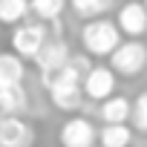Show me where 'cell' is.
<instances>
[{"mask_svg":"<svg viewBox=\"0 0 147 147\" xmlns=\"http://www.w3.org/2000/svg\"><path fill=\"white\" fill-rule=\"evenodd\" d=\"M26 110H29V95L23 84L0 90V115H23Z\"/></svg>","mask_w":147,"mask_h":147,"instance_id":"obj_12","label":"cell"},{"mask_svg":"<svg viewBox=\"0 0 147 147\" xmlns=\"http://www.w3.org/2000/svg\"><path fill=\"white\" fill-rule=\"evenodd\" d=\"M29 12H32V0H0V23L3 26L26 23Z\"/></svg>","mask_w":147,"mask_h":147,"instance_id":"obj_14","label":"cell"},{"mask_svg":"<svg viewBox=\"0 0 147 147\" xmlns=\"http://www.w3.org/2000/svg\"><path fill=\"white\" fill-rule=\"evenodd\" d=\"M26 78V63L15 52H0V90L6 87H20Z\"/></svg>","mask_w":147,"mask_h":147,"instance_id":"obj_10","label":"cell"},{"mask_svg":"<svg viewBox=\"0 0 147 147\" xmlns=\"http://www.w3.org/2000/svg\"><path fill=\"white\" fill-rule=\"evenodd\" d=\"M115 23L121 29V35H127L130 40H138L141 35H147V9L141 0H130L124 3L115 15Z\"/></svg>","mask_w":147,"mask_h":147,"instance_id":"obj_8","label":"cell"},{"mask_svg":"<svg viewBox=\"0 0 147 147\" xmlns=\"http://www.w3.org/2000/svg\"><path fill=\"white\" fill-rule=\"evenodd\" d=\"M115 6V0H69V9L84 20H98Z\"/></svg>","mask_w":147,"mask_h":147,"instance_id":"obj_15","label":"cell"},{"mask_svg":"<svg viewBox=\"0 0 147 147\" xmlns=\"http://www.w3.org/2000/svg\"><path fill=\"white\" fill-rule=\"evenodd\" d=\"M84 95L90 101H98V104L113 98L115 95V72L110 66H92L90 75L84 78Z\"/></svg>","mask_w":147,"mask_h":147,"instance_id":"obj_9","label":"cell"},{"mask_svg":"<svg viewBox=\"0 0 147 147\" xmlns=\"http://www.w3.org/2000/svg\"><path fill=\"white\" fill-rule=\"evenodd\" d=\"M66 9V0H32V15L40 23H58Z\"/></svg>","mask_w":147,"mask_h":147,"instance_id":"obj_16","label":"cell"},{"mask_svg":"<svg viewBox=\"0 0 147 147\" xmlns=\"http://www.w3.org/2000/svg\"><path fill=\"white\" fill-rule=\"evenodd\" d=\"M130 127L136 133H147V90L136 95V104H133V118H130Z\"/></svg>","mask_w":147,"mask_h":147,"instance_id":"obj_17","label":"cell"},{"mask_svg":"<svg viewBox=\"0 0 147 147\" xmlns=\"http://www.w3.org/2000/svg\"><path fill=\"white\" fill-rule=\"evenodd\" d=\"M133 127L130 124H104L98 130V144L101 147H130L133 144Z\"/></svg>","mask_w":147,"mask_h":147,"instance_id":"obj_13","label":"cell"},{"mask_svg":"<svg viewBox=\"0 0 147 147\" xmlns=\"http://www.w3.org/2000/svg\"><path fill=\"white\" fill-rule=\"evenodd\" d=\"M46 40H49V29L40 20H26L12 29V52L20 55L23 61H35L46 46Z\"/></svg>","mask_w":147,"mask_h":147,"instance_id":"obj_3","label":"cell"},{"mask_svg":"<svg viewBox=\"0 0 147 147\" xmlns=\"http://www.w3.org/2000/svg\"><path fill=\"white\" fill-rule=\"evenodd\" d=\"M144 66H147V43H141V40H124L110 55V69L115 75L136 78L144 72Z\"/></svg>","mask_w":147,"mask_h":147,"instance_id":"obj_4","label":"cell"},{"mask_svg":"<svg viewBox=\"0 0 147 147\" xmlns=\"http://www.w3.org/2000/svg\"><path fill=\"white\" fill-rule=\"evenodd\" d=\"M40 81H43V87L49 92V101L58 110H63V113L81 110L87 95H84V75L78 69H72L66 63L61 72H55V75H49V78H40Z\"/></svg>","mask_w":147,"mask_h":147,"instance_id":"obj_1","label":"cell"},{"mask_svg":"<svg viewBox=\"0 0 147 147\" xmlns=\"http://www.w3.org/2000/svg\"><path fill=\"white\" fill-rule=\"evenodd\" d=\"M72 61V52H69V43L63 38H49L46 46L40 49V55L35 58V66L40 72V78H49L55 72H61L66 63Z\"/></svg>","mask_w":147,"mask_h":147,"instance_id":"obj_6","label":"cell"},{"mask_svg":"<svg viewBox=\"0 0 147 147\" xmlns=\"http://www.w3.org/2000/svg\"><path fill=\"white\" fill-rule=\"evenodd\" d=\"M141 3H144V9H147V0H141Z\"/></svg>","mask_w":147,"mask_h":147,"instance_id":"obj_18","label":"cell"},{"mask_svg":"<svg viewBox=\"0 0 147 147\" xmlns=\"http://www.w3.org/2000/svg\"><path fill=\"white\" fill-rule=\"evenodd\" d=\"M121 29L118 23L98 18V20H87L81 26V46L90 58H110L118 46H121Z\"/></svg>","mask_w":147,"mask_h":147,"instance_id":"obj_2","label":"cell"},{"mask_svg":"<svg viewBox=\"0 0 147 147\" xmlns=\"http://www.w3.org/2000/svg\"><path fill=\"white\" fill-rule=\"evenodd\" d=\"M35 127L23 115H0V147H32Z\"/></svg>","mask_w":147,"mask_h":147,"instance_id":"obj_7","label":"cell"},{"mask_svg":"<svg viewBox=\"0 0 147 147\" xmlns=\"http://www.w3.org/2000/svg\"><path fill=\"white\" fill-rule=\"evenodd\" d=\"M98 115L104 124H127L133 118V101L124 95H113L98 107Z\"/></svg>","mask_w":147,"mask_h":147,"instance_id":"obj_11","label":"cell"},{"mask_svg":"<svg viewBox=\"0 0 147 147\" xmlns=\"http://www.w3.org/2000/svg\"><path fill=\"white\" fill-rule=\"evenodd\" d=\"M58 141H61V147H95L98 144V130L90 118L75 115V118H66L61 124Z\"/></svg>","mask_w":147,"mask_h":147,"instance_id":"obj_5","label":"cell"}]
</instances>
